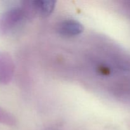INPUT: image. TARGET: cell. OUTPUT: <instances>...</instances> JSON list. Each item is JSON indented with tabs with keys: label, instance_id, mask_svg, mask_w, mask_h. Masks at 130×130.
<instances>
[{
	"label": "cell",
	"instance_id": "obj_1",
	"mask_svg": "<svg viewBox=\"0 0 130 130\" xmlns=\"http://www.w3.org/2000/svg\"><path fill=\"white\" fill-rule=\"evenodd\" d=\"M24 11L20 8H12L0 15V35L8 34L22 20Z\"/></svg>",
	"mask_w": 130,
	"mask_h": 130
},
{
	"label": "cell",
	"instance_id": "obj_2",
	"mask_svg": "<svg viewBox=\"0 0 130 130\" xmlns=\"http://www.w3.org/2000/svg\"><path fill=\"white\" fill-rule=\"evenodd\" d=\"M83 25L78 21L72 19L65 20L58 25V31L62 35L74 36L83 32Z\"/></svg>",
	"mask_w": 130,
	"mask_h": 130
},
{
	"label": "cell",
	"instance_id": "obj_3",
	"mask_svg": "<svg viewBox=\"0 0 130 130\" xmlns=\"http://www.w3.org/2000/svg\"><path fill=\"white\" fill-rule=\"evenodd\" d=\"M13 66L8 57L0 53V83H6L11 79Z\"/></svg>",
	"mask_w": 130,
	"mask_h": 130
},
{
	"label": "cell",
	"instance_id": "obj_4",
	"mask_svg": "<svg viewBox=\"0 0 130 130\" xmlns=\"http://www.w3.org/2000/svg\"><path fill=\"white\" fill-rule=\"evenodd\" d=\"M34 11L44 16L49 15L53 11L55 6V1L39 0L32 2Z\"/></svg>",
	"mask_w": 130,
	"mask_h": 130
},
{
	"label": "cell",
	"instance_id": "obj_5",
	"mask_svg": "<svg viewBox=\"0 0 130 130\" xmlns=\"http://www.w3.org/2000/svg\"><path fill=\"white\" fill-rule=\"evenodd\" d=\"M15 122L14 119L10 114L0 108V123L7 124H13Z\"/></svg>",
	"mask_w": 130,
	"mask_h": 130
},
{
	"label": "cell",
	"instance_id": "obj_6",
	"mask_svg": "<svg viewBox=\"0 0 130 130\" xmlns=\"http://www.w3.org/2000/svg\"><path fill=\"white\" fill-rule=\"evenodd\" d=\"M99 69H100L99 71H100V72L104 74H107L109 73V72H110L109 69L106 68V67H101V66H100Z\"/></svg>",
	"mask_w": 130,
	"mask_h": 130
}]
</instances>
